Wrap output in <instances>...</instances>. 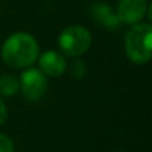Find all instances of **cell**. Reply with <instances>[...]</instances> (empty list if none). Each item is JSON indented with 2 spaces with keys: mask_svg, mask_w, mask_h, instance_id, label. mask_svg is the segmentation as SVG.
Instances as JSON below:
<instances>
[{
  "mask_svg": "<svg viewBox=\"0 0 152 152\" xmlns=\"http://www.w3.org/2000/svg\"><path fill=\"white\" fill-rule=\"evenodd\" d=\"M39 55L40 47L37 40L24 31L10 35L1 45V59L11 68H29L37 61Z\"/></svg>",
  "mask_w": 152,
  "mask_h": 152,
  "instance_id": "1",
  "label": "cell"
},
{
  "mask_svg": "<svg viewBox=\"0 0 152 152\" xmlns=\"http://www.w3.org/2000/svg\"><path fill=\"white\" fill-rule=\"evenodd\" d=\"M124 51L129 61L134 64L150 63L152 58V26L151 23L140 21L129 26L124 36Z\"/></svg>",
  "mask_w": 152,
  "mask_h": 152,
  "instance_id": "2",
  "label": "cell"
},
{
  "mask_svg": "<svg viewBox=\"0 0 152 152\" xmlns=\"http://www.w3.org/2000/svg\"><path fill=\"white\" fill-rule=\"evenodd\" d=\"M58 44L61 53L67 58H79L84 55L92 45V35L86 27L74 24L59 34Z\"/></svg>",
  "mask_w": 152,
  "mask_h": 152,
  "instance_id": "3",
  "label": "cell"
},
{
  "mask_svg": "<svg viewBox=\"0 0 152 152\" xmlns=\"http://www.w3.org/2000/svg\"><path fill=\"white\" fill-rule=\"evenodd\" d=\"M19 83H20L19 91H21L23 96L29 102H37L47 94V76L39 68H35V67L26 68L19 77Z\"/></svg>",
  "mask_w": 152,
  "mask_h": 152,
  "instance_id": "4",
  "label": "cell"
},
{
  "mask_svg": "<svg viewBox=\"0 0 152 152\" xmlns=\"http://www.w3.org/2000/svg\"><path fill=\"white\" fill-rule=\"evenodd\" d=\"M148 5V0H118L116 13L123 24L134 26L145 18Z\"/></svg>",
  "mask_w": 152,
  "mask_h": 152,
  "instance_id": "5",
  "label": "cell"
},
{
  "mask_svg": "<svg viewBox=\"0 0 152 152\" xmlns=\"http://www.w3.org/2000/svg\"><path fill=\"white\" fill-rule=\"evenodd\" d=\"M89 16L96 24H100L110 32L119 31L123 26L116 11H113V8L110 4L103 1L94 3L89 7Z\"/></svg>",
  "mask_w": 152,
  "mask_h": 152,
  "instance_id": "6",
  "label": "cell"
},
{
  "mask_svg": "<svg viewBox=\"0 0 152 152\" xmlns=\"http://www.w3.org/2000/svg\"><path fill=\"white\" fill-rule=\"evenodd\" d=\"M39 69L45 76L50 77H60L67 71V60L66 56L61 52L55 50H48L40 53L39 58Z\"/></svg>",
  "mask_w": 152,
  "mask_h": 152,
  "instance_id": "7",
  "label": "cell"
},
{
  "mask_svg": "<svg viewBox=\"0 0 152 152\" xmlns=\"http://www.w3.org/2000/svg\"><path fill=\"white\" fill-rule=\"evenodd\" d=\"M20 89L19 77L12 74H4L0 76V96L11 97Z\"/></svg>",
  "mask_w": 152,
  "mask_h": 152,
  "instance_id": "8",
  "label": "cell"
},
{
  "mask_svg": "<svg viewBox=\"0 0 152 152\" xmlns=\"http://www.w3.org/2000/svg\"><path fill=\"white\" fill-rule=\"evenodd\" d=\"M68 71H69V75L71 77L76 79V80H80L86 76V72H87V66L81 59H75L68 67Z\"/></svg>",
  "mask_w": 152,
  "mask_h": 152,
  "instance_id": "9",
  "label": "cell"
},
{
  "mask_svg": "<svg viewBox=\"0 0 152 152\" xmlns=\"http://www.w3.org/2000/svg\"><path fill=\"white\" fill-rule=\"evenodd\" d=\"M0 152H15L13 142L4 134H0Z\"/></svg>",
  "mask_w": 152,
  "mask_h": 152,
  "instance_id": "10",
  "label": "cell"
},
{
  "mask_svg": "<svg viewBox=\"0 0 152 152\" xmlns=\"http://www.w3.org/2000/svg\"><path fill=\"white\" fill-rule=\"evenodd\" d=\"M7 118H8V111H7V105L5 103L3 102V99L0 97V127L7 121Z\"/></svg>",
  "mask_w": 152,
  "mask_h": 152,
  "instance_id": "11",
  "label": "cell"
}]
</instances>
